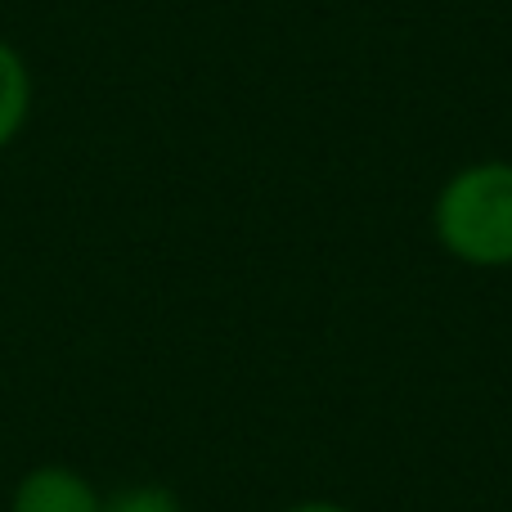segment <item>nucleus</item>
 <instances>
[{
  "instance_id": "nucleus-4",
  "label": "nucleus",
  "mask_w": 512,
  "mask_h": 512,
  "mask_svg": "<svg viewBox=\"0 0 512 512\" xmlns=\"http://www.w3.org/2000/svg\"><path fill=\"white\" fill-rule=\"evenodd\" d=\"M104 512H180V499L167 486H126L104 499Z\"/></svg>"
},
{
  "instance_id": "nucleus-2",
  "label": "nucleus",
  "mask_w": 512,
  "mask_h": 512,
  "mask_svg": "<svg viewBox=\"0 0 512 512\" xmlns=\"http://www.w3.org/2000/svg\"><path fill=\"white\" fill-rule=\"evenodd\" d=\"M14 512H104V499L95 495V486L81 472L36 468L18 481Z\"/></svg>"
},
{
  "instance_id": "nucleus-5",
  "label": "nucleus",
  "mask_w": 512,
  "mask_h": 512,
  "mask_svg": "<svg viewBox=\"0 0 512 512\" xmlns=\"http://www.w3.org/2000/svg\"><path fill=\"white\" fill-rule=\"evenodd\" d=\"M283 512H351V508L333 504V499H306V504H292V508H283Z\"/></svg>"
},
{
  "instance_id": "nucleus-3",
  "label": "nucleus",
  "mask_w": 512,
  "mask_h": 512,
  "mask_svg": "<svg viewBox=\"0 0 512 512\" xmlns=\"http://www.w3.org/2000/svg\"><path fill=\"white\" fill-rule=\"evenodd\" d=\"M27 113H32V72L14 45L0 41V149L23 131Z\"/></svg>"
},
{
  "instance_id": "nucleus-1",
  "label": "nucleus",
  "mask_w": 512,
  "mask_h": 512,
  "mask_svg": "<svg viewBox=\"0 0 512 512\" xmlns=\"http://www.w3.org/2000/svg\"><path fill=\"white\" fill-rule=\"evenodd\" d=\"M436 243L472 270L512 265V162L486 158L454 171L432 203Z\"/></svg>"
}]
</instances>
